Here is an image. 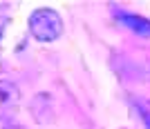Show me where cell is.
<instances>
[{"instance_id": "cell-1", "label": "cell", "mask_w": 150, "mask_h": 129, "mask_svg": "<svg viewBox=\"0 0 150 129\" xmlns=\"http://www.w3.org/2000/svg\"><path fill=\"white\" fill-rule=\"evenodd\" d=\"M29 33L34 36V40L38 43H54L63 36V18L58 16L56 9L50 7H38L29 13Z\"/></svg>"}, {"instance_id": "cell-2", "label": "cell", "mask_w": 150, "mask_h": 129, "mask_svg": "<svg viewBox=\"0 0 150 129\" xmlns=\"http://www.w3.org/2000/svg\"><path fill=\"white\" fill-rule=\"evenodd\" d=\"M110 9H112L117 22L123 25L128 31H132L134 36H141V38H150V18L132 13L128 9H121V7H110Z\"/></svg>"}, {"instance_id": "cell-3", "label": "cell", "mask_w": 150, "mask_h": 129, "mask_svg": "<svg viewBox=\"0 0 150 129\" xmlns=\"http://www.w3.org/2000/svg\"><path fill=\"white\" fill-rule=\"evenodd\" d=\"M20 103V89L11 80H0V116L11 114Z\"/></svg>"}, {"instance_id": "cell-4", "label": "cell", "mask_w": 150, "mask_h": 129, "mask_svg": "<svg viewBox=\"0 0 150 129\" xmlns=\"http://www.w3.org/2000/svg\"><path fill=\"white\" fill-rule=\"evenodd\" d=\"M132 105H134V109H137L141 123L146 125V129H150V100L148 98H134Z\"/></svg>"}]
</instances>
